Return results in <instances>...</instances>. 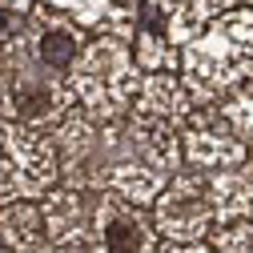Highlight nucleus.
I'll return each mask as SVG.
<instances>
[{
  "instance_id": "obj_11",
  "label": "nucleus",
  "mask_w": 253,
  "mask_h": 253,
  "mask_svg": "<svg viewBox=\"0 0 253 253\" xmlns=\"http://www.w3.org/2000/svg\"><path fill=\"white\" fill-rule=\"evenodd\" d=\"M56 12L73 16L84 33H113V37H129L133 33V16H137V0H37Z\"/></svg>"
},
{
  "instance_id": "obj_17",
  "label": "nucleus",
  "mask_w": 253,
  "mask_h": 253,
  "mask_svg": "<svg viewBox=\"0 0 253 253\" xmlns=\"http://www.w3.org/2000/svg\"><path fill=\"white\" fill-rule=\"evenodd\" d=\"M28 12H33V0H0V41L20 37Z\"/></svg>"
},
{
  "instance_id": "obj_1",
  "label": "nucleus",
  "mask_w": 253,
  "mask_h": 253,
  "mask_svg": "<svg viewBox=\"0 0 253 253\" xmlns=\"http://www.w3.org/2000/svg\"><path fill=\"white\" fill-rule=\"evenodd\" d=\"M181 77L197 101H217L253 81V4L217 12L201 33L181 44Z\"/></svg>"
},
{
  "instance_id": "obj_2",
  "label": "nucleus",
  "mask_w": 253,
  "mask_h": 253,
  "mask_svg": "<svg viewBox=\"0 0 253 253\" xmlns=\"http://www.w3.org/2000/svg\"><path fill=\"white\" fill-rule=\"evenodd\" d=\"M65 77L73 88V101L97 117H125L141 84L129 37H113V33H97L92 41H84L81 56L69 65Z\"/></svg>"
},
{
  "instance_id": "obj_15",
  "label": "nucleus",
  "mask_w": 253,
  "mask_h": 253,
  "mask_svg": "<svg viewBox=\"0 0 253 253\" xmlns=\"http://www.w3.org/2000/svg\"><path fill=\"white\" fill-rule=\"evenodd\" d=\"M213 105L221 109V117L229 121V129L253 149V81H245V84H237L229 92H221Z\"/></svg>"
},
{
  "instance_id": "obj_3",
  "label": "nucleus",
  "mask_w": 253,
  "mask_h": 253,
  "mask_svg": "<svg viewBox=\"0 0 253 253\" xmlns=\"http://www.w3.org/2000/svg\"><path fill=\"white\" fill-rule=\"evenodd\" d=\"M73 88L69 77L37 65L33 56L20 48V41L12 37V60H8V81H4V105H0V117L20 121L28 129L52 133L65 113L73 109Z\"/></svg>"
},
{
  "instance_id": "obj_22",
  "label": "nucleus",
  "mask_w": 253,
  "mask_h": 253,
  "mask_svg": "<svg viewBox=\"0 0 253 253\" xmlns=\"http://www.w3.org/2000/svg\"><path fill=\"white\" fill-rule=\"evenodd\" d=\"M245 4H253V0H245Z\"/></svg>"
},
{
  "instance_id": "obj_19",
  "label": "nucleus",
  "mask_w": 253,
  "mask_h": 253,
  "mask_svg": "<svg viewBox=\"0 0 253 253\" xmlns=\"http://www.w3.org/2000/svg\"><path fill=\"white\" fill-rule=\"evenodd\" d=\"M8 60H12V41H0V105H4V81H8Z\"/></svg>"
},
{
  "instance_id": "obj_18",
  "label": "nucleus",
  "mask_w": 253,
  "mask_h": 253,
  "mask_svg": "<svg viewBox=\"0 0 253 253\" xmlns=\"http://www.w3.org/2000/svg\"><path fill=\"white\" fill-rule=\"evenodd\" d=\"M153 253H217V249L209 245V237H161Z\"/></svg>"
},
{
  "instance_id": "obj_8",
  "label": "nucleus",
  "mask_w": 253,
  "mask_h": 253,
  "mask_svg": "<svg viewBox=\"0 0 253 253\" xmlns=\"http://www.w3.org/2000/svg\"><path fill=\"white\" fill-rule=\"evenodd\" d=\"M16 41H20V48L33 56L37 65L56 69V73H69V65L81 56V48H84L88 37H84V28L73 16L56 12L48 4H37L33 12H28V20H24Z\"/></svg>"
},
{
  "instance_id": "obj_4",
  "label": "nucleus",
  "mask_w": 253,
  "mask_h": 253,
  "mask_svg": "<svg viewBox=\"0 0 253 253\" xmlns=\"http://www.w3.org/2000/svg\"><path fill=\"white\" fill-rule=\"evenodd\" d=\"M60 161L48 133L0 117V205L20 197H41L56 185Z\"/></svg>"
},
{
  "instance_id": "obj_20",
  "label": "nucleus",
  "mask_w": 253,
  "mask_h": 253,
  "mask_svg": "<svg viewBox=\"0 0 253 253\" xmlns=\"http://www.w3.org/2000/svg\"><path fill=\"white\" fill-rule=\"evenodd\" d=\"M44 253H92L88 241H69V245H48Z\"/></svg>"
},
{
  "instance_id": "obj_16",
  "label": "nucleus",
  "mask_w": 253,
  "mask_h": 253,
  "mask_svg": "<svg viewBox=\"0 0 253 253\" xmlns=\"http://www.w3.org/2000/svg\"><path fill=\"white\" fill-rule=\"evenodd\" d=\"M209 245L217 253H253V217L217 221L209 229Z\"/></svg>"
},
{
  "instance_id": "obj_10",
  "label": "nucleus",
  "mask_w": 253,
  "mask_h": 253,
  "mask_svg": "<svg viewBox=\"0 0 253 253\" xmlns=\"http://www.w3.org/2000/svg\"><path fill=\"white\" fill-rule=\"evenodd\" d=\"M41 217H44V237L48 245H69V241H88V217H92V201L81 185H60L48 189L41 201Z\"/></svg>"
},
{
  "instance_id": "obj_14",
  "label": "nucleus",
  "mask_w": 253,
  "mask_h": 253,
  "mask_svg": "<svg viewBox=\"0 0 253 253\" xmlns=\"http://www.w3.org/2000/svg\"><path fill=\"white\" fill-rule=\"evenodd\" d=\"M153 4L161 8L169 37H173V44L181 48V44H189V41H193L201 28L217 16V12L233 8L237 0H153Z\"/></svg>"
},
{
  "instance_id": "obj_5",
  "label": "nucleus",
  "mask_w": 253,
  "mask_h": 253,
  "mask_svg": "<svg viewBox=\"0 0 253 253\" xmlns=\"http://www.w3.org/2000/svg\"><path fill=\"white\" fill-rule=\"evenodd\" d=\"M153 225L161 237H209L213 229V197H209V173L181 165L165 189L153 201Z\"/></svg>"
},
{
  "instance_id": "obj_9",
  "label": "nucleus",
  "mask_w": 253,
  "mask_h": 253,
  "mask_svg": "<svg viewBox=\"0 0 253 253\" xmlns=\"http://www.w3.org/2000/svg\"><path fill=\"white\" fill-rule=\"evenodd\" d=\"M197 105L201 101L185 84V77H177V69H161V73H141V84H137L133 101H129V117L181 129Z\"/></svg>"
},
{
  "instance_id": "obj_7",
  "label": "nucleus",
  "mask_w": 253,
  "mask_h": 253,
  "mask_svg": "<svg viewBox=\"0 0 253 253\" xmlns=\"http://www.w3.org/2000/svg\"><path fill=\"white\" fill-rule=\"evenodd\" d=\"M181 157L185 165H193L201 173H221V169H233V165H245L249 157V145L229 129V121L221 117V109L213 101H201L189 121L181 125Z\"/></svg>"
},
{
  "instance_id": "obj_13",
  "label": "nucleus",
  "mask_w": 253,
  "mask_h": 253,
  "mask_svg": "<svg viewBox=\"0 0 253 253\" xmlns=\"http://www.w3.org/2000/svg\"><path fill=\"white\" fill-rule=\"evenodd\" d=\"M209 197H213V225L253 217V169L233 165V169L209 173Z\"/></svg>"
},
{
  "instance_id": "obj_12",
  "label": "nucleus",
  "mask_w": 253,
  "mask_h": 253,
  "mask_svg": "<svg viewBox=\"0 0 253 253\" xmlns=\"http://www.w3.org/2000/svg\"><path fill=\"white\" fill-rule=\"evenodd\" d=\"M0 245L8 253H44L48 249L37 197H20V201L0 205Z\"/></svg>"
},
{
  "instance_id": "obj_21",
  "label": "nucleus",
  "mask_w": 253,
  "mask_h": 253,
  "mask_svg": "<svg viewBox=\"0 0 253 253\" xmlns=\"http://www.w3.org/2000/svg\"><path fill=\"white\" fill-rule=\"evenodd\" d=\"M0 253H8V249H4V245H0Z\"/></svg>"
},
{
  "instance_id": "obj_6",
  "label": "nucleus",
  "mask_w": 253,
  "mask_h": 253,
  "mask_svg": "<svg viewBox=\"0 0 253 253\" xmlns=\"http://www.w3.org/2000/svg\"><path fill=\"white\" fill-rule=\"evenodd\" d=\"M161 241L153 217L145 205H133L109 189H97L92 197V217H88V249L92 253H153Z\"/></svg>"
}]
</instances>
